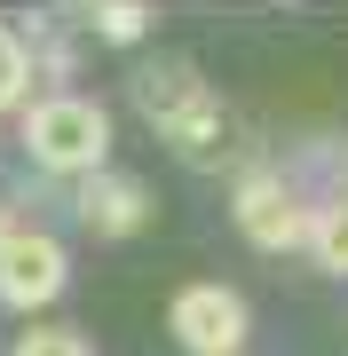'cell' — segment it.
I'll list each match as a JSON object with an SVG mask.
<instances>
[{
    "instance_id": "277c9868",
    "label": "cell",
    "mask_w": 348,
    "mask_h": 356,
    "mask_svg": "<svg viewBox=\"0 0 348 356\" xmlns=\"http://www.w3.org/2000/svg\"><path fill=\"white\" fill-rule=\"evenodd\" d=\"M72 285V254H64V238H48V229H16L8 245H0V301L8 309H48L56 293Z\"/></svg>"
},
{
    "instance_id": "52a82bcc",
    "label": "cell",
    "mask_w": 348,
    "mask_h": 356,
    "mask_svg": "<svg viewBox=\"0 0 348 356\" xmlns=\"http://www.w3.org/2000/svg\"><path fill=\"white\" fill-rule=\"evenodd\" d=\"M24 95H32V40L0 24V111H8V103H24Z\"/></svg>"
},
{
    "instance_id": "5b68a950",
    "label": "cell",
    "mask_w": 348,
    "mask_h": 356,
    "mask_svg": "<svg viewBox=\"0 0 348 356\" xmlns=\"http://www.w3.org/2000/svg\"><path fill=\"white\" fill-rule=\"evenodd\" d=\"M79 222H95L103 238H135L142 222H151V191H142L135 175H88L79 182Z\"/></svg>"
},
{
    "instance_id": "7a4b0ae2",
    "label": "cell",
    "mask_w": 348,
    "mask_h": 356,
    "mask_svg": "<svg viewBox=\"0 0 348 356\" xmlns=\"http://www.w3.org/2000/svg\"><path fill=\"white\" fill-rule=\"evenodd\" d=\"M230 214H238V229H245V245H261V254H293V245H309V198H301L293 175H277V166L238 175Z\"/></svg>"
},
{
    "instance_id": "3957f363",
    "label": "cell",
    "mask_w": 348,
    "mask_h": 356,
    "mask_svg": "<svg viewBox=\"0 0 348 356\" xmlns=\"http://www.w3.org/2000/svg\"><path fill=\"white\" fill-rule=\"evenodd\" d=\"M167 325H174V341L190 356H238L245 332H254V309H245L238 285H182Z\"/></svg>"
},
{
    "instance_id": "8992f818",
    "label": "cell",
    "mask_w": 348,
    "mask_h": 356,
    "mask_svg": "<svg viewBox=\"0 0 348 356\" xmlns=\"http://www.w3.org/2000/svg\"><path fill=\"white\" fill-rule=\"evenodd\" d=\"M309 254H317L324 277H348V191L309 206Z\"/></svg>"
},
{
    "instance_id": "30bf717a",
    "label": "cell",
    "mask_w": 348,
    "mask_h": 356,
    "mask_svg": "<svg viewBox=\"0 0 348 356\" xmlns=\"http://www.w3.org/2000/svg\"><path fill=\"white\" fill-rule=\"evenodd\" d=\"M8 238H16V222H8V206H0V245H8Z\"/></svg>"
},
{
    "instance_id": "6da1fadb",
    "label": "cell",
    "mask_w": 348,
    "mask_h": 356,
    "mask_svg": "<svg viewBox=\"0 0 348 356\" xmlns=\"http://www.w3.org/2000/svg\"><path fill=\"white\" fill-rule=\"evenodd\" d=\"M24 159L40 166V175H72V182L103 175V159H111V111L95 95H64V88L24 103Z\"/></svg>"
},
{
    "instance_id": "9c48e42d",
    "label": "cell",
    "mask_w": 348,
    "mask_h": 356,
    "mask_svg": "<svg viewBox=\"0 0 348 356\" xmlns=\"http://www.w3.org/2000/svg\"><path fill=\"white\" fill-rule=\"evenodd\" d=\"M8 356H95L88 341H79V332H64V325H32L24 341H16Z\"/></svg>"
},
{
    "instance_id": "ba28073f",
    "label": "cell",
    "mask_w": 348,
    "mask_h": 356,
    "mask_svg": "<svg viewBox=\"0 0 348 356\" xmlns=\"http://www.w3.org/2000/svg\"><path fill=\"white\" fill-rule=\"evenodd\" d=\"M88 24L111 40V48H135L142 32H151V8L142 0H103V8H88Z\"/></svg>"
}]
</instances>
